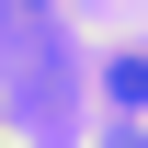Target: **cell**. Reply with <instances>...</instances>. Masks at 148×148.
I'll use <instances>...</instances> for the list:
<instances>
[{
	"label": "cell",
	"instance_id": "6da1fadb",
	"mask_svg": "<svg viewBox=\"0 0 148 148\" xmlns=\"http://www.w3.org/2000/svg\"><path fill=\"white\" fill-rule=\"evenodd\" d=\"M103 91L125 103V114H148V46H114L103 57Z\"/></svg>",
	"mask_w": 148,
	"mask_h": 148
},
{
	"label": "cell",
	"instance_id": "7a4b0ae2",
	"mask_svg": "<svg viewBox=\"0 0 148 148\" xmlns=\"http://www.w3.org/2000/svg\"><path fill=\"white\" fill-rule=\"evenodd\" d=\"M12 12H23V23H46V0H12Z\"/></svg>",
	"mask_w": 148,
	"mask_h": 148
}]
</instances>
